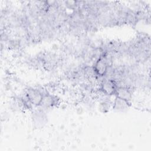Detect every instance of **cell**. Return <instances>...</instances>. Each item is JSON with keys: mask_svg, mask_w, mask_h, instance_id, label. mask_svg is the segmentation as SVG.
<instances>
[{"mask_svg": "<svg viewBox=\"0 0 151 151\" xmlns=\"http://www.w3.org/2000/svg\"><path fill=\"white\" fill-rule=\"evenodd\" d=\"M101 90L103 91L108 95H112L116 93L117 87L115 82L111 80L104 81L101 85Z\"/></svg>", "mask_w": 151, "mask_h": 151, "instance_id": "cell-3", "label": "cell"}, {"mask_svg": "<svg viewBox=\"0 0 151 151\" xmlns=\"http://www.w3.org/2000/svg\"><path fill=\"white\" fill-rule=\"evenodd\" d=\"M94 70L100 76H104L107 70V64L106 59L104 57H101L94 65Z\"/></svg>", "mask_w": 151, "mask_h": 151, "instance_id": "cell-2", "label": "cell"}, {"mask_svg": "<svg viewBox=\"0 0 151 151\" xmlns=\"http://www.w3.org/2000/svg\"><path fill=\"white\" fill-rule=\"evenodd\" d=\"M116 94H117V97L124 100L126 101H129L131 98V94L127 88L124 87H120L117 88Z\"/></svg>", "mask_w": 151, "mask_h": 151, "instance_id": "cell-4", "label": "cell"}, {"mask_svg": "<svg viewBox=\"0 0 151 151\" xmlns=\"http://www.w3.org/2000/svg\"><path fill=\"white\" fill-rule=\"evenodd\" d=\"M129 104V101H126L124 100H123L122 99H120L117 97L115 103H114V109L117 110H123L126 107H127V105Z\"/></svg>", "mask_w": 151, "mask_h": 151, "instance_id": "cell-5", "label": "cell"}, {"mask_svg": "<svg viewBox=\"0 0 151 151\" xmlns=\"http://www.w3.org/2000/svg\"><path fill=\"white\" fill-rule=\"evenodd\" d=\"M27 99L28 100L35 105L41 104L43 96L37 90H29L27 93Z\"/></svg>", "mask_w": 151, "mask_h": 151, "instance_id": "cell-1", "label": "cell"}]
</instances>
